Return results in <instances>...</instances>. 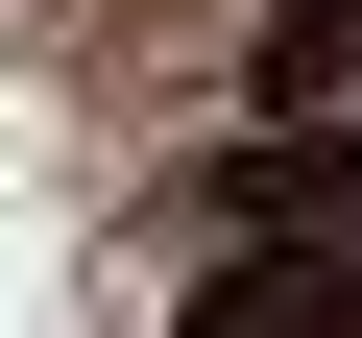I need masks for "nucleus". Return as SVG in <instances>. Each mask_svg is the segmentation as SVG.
<instances>
[{"label":"nucleus","instance_id":"obj_1","mask_svg":"<svg viewBox=\"0 0 362 338\" xmlns=\"http://www.w3.org/2000/svg\"><path fill=\"white\" fill-rule=\"evenodd\" d=\"M169 338H362V242L290 218V242H218V290L169 314Z\"/></svg>","mask_w":362,"mask_h":338}]
</instances>
